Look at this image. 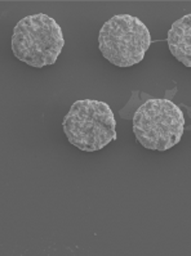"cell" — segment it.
Returning a JSON list of instances; mask_svg holds the SVG:
<instances>
[{"instance_id": "277c9868", "label": "cell", "mask_w": 191, "mask_h": 256, "mask_svg": "<svg viewBox=\"0 0 191 256\" xmlns=\"http://www.w3.org/2000/svg\"><path fill=\"white\" fill-rule=\"evenodd\" d=\"M151 46V34L138 17L116 14L103 24L98 49L110 64L125 68L140 64Z\"/></svg>"}, {"instance_id": "7a4b0ae2", "label": "cell", "mask_w": 191, "mask_h": 256, "mask_svg": "<svg viewBox=\"0 0 191 256\" xmlns=\"http://www.w3.org/2000/svg\"><path fill=\"white\" fill-rule=\"evenodd\" d=\"M65 136L80 151L96 152L116 139V120L110 106L96 100H80L62 121Z\"/></svg>"}, {"instance_id": "3957f363", "label": "cell", "mask_w": 191, "mask_h": 256, "mask_svg": "<svg viewBox=\"0 0 191 256\" xmlns=\"http://www.w3.org/2000/svg\"><path fill=\"white\" fill-rule=\"evenodd\" d=\"M133 133L146 150L168 151L183 136L185 116L178 106L164 98H151L137 108L133 114Z\"/></svg>"}, {"instance_id": "6da1fadb", "label": "cell", "mask_w": 191, "mask_h": 256, "mask_svg": "<svg viewBox=\"0 0 191 256\" xmlns=\"http://www.w3.org/2000/svg\"><path fill=\"white\" fill-rule=\"evenodd\" d=\"M64 46L62 28L44 13L28 16L13 28V54L28 66L43 68L55 64Z\"/></svg>"}, {"instance_id": "5b68a950", "label": "cell", "mask_w": 191, "mask_h": 256, "mask_svg": "<svg viewBox=\"0 0 191 256\" xmlns=\"http://www.w3.org/2000/svg\"><path fill=\"white\" fill-rule=\"evenodd\" d=\"M167 42L173 57L191 68V14L183 16L172 24Z\"/></svg>"}]
</instances>
